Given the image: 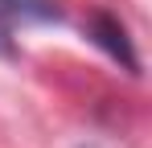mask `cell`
<instances>
[{"mask_svg":"<svg viewBox=\"0 0 152 148\" xmlns=\"http://www.w3.org/2000/svg\"><path fill=\"white\" fill-rule=\"evenodd\" d=\"M62 21L58 0H0V53H17V33L33 25H53Z\"/></svg>","mask_w":152,"mask_h":148,"instance_id":"obj_1","label":"cell"},{"mask_svg":"<svg viewBox=\"0 0 152 148\" xmlns=\"http://www.w3.org/2000/svg\"><path fill=\"white\" fill-rule=\"evenodd\" d=\"M91 41H99L115 62H124L127 70L136 74V53H132V41H127V33H124V25L115 21L111 12H95L91 17Z\"/></svg>","mask_w":152,"mask_h":148,"instance_id":"obj_2","label":"cell"}]
</instances>
